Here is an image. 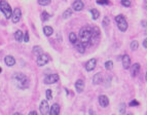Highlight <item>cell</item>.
Listing matches in <instances>:
<instances>
[{
    "label": "cell",
    "mask_w": 147,
    "mask_h": 115,
    "mask_svg": "<svg viewBox=\"0 0 147 115\" xmlns=\"http://www.w3.org/2000/svg\"><path fill=\"white\" fill-rule=\"evenodd\" d=\"M79 38H80V42H82L83 45L87 46L90 40L92 39V28L90 27L81 28L79 31Z\"/></svg>",
    "instance_id": "obj_1"
},
{
    "label": "cell",
    "mask_w": 147,
    "mask_h": 115,
    "mask_svg": "<svg viewBox=\"0 0 147 115\" xmlns=\"http://www.w3.org/2000/svg\"><path fill=\"white\" fill-rule=\"evenodd\" d=\"M14 78L17 80V82H18V86H19L20 88L25 89V88H27V87L29 86V79H28L24 74H22V73H18V74H16V75H15V77H14Z\"/></svg>",
    "instance_id": "obj_2"
},
{
    "label": "cell",
    "mask_w": 147,
    "mask_h": 115,
    "mask_svg": "<svg viewBox=\"0 0 147 115\" xmlns=\"http://www.w3.org/2000/svg\"><path fill=\"white\" fill-rule=\"evenodd\" d=\"M115 22H116V24H117L118 29H119L121 32H125V31L128 30L129 25H128V22H127L125 18H124L122 15L116 16V17H115Z\"/></svg>",
    "instance_id": "obj_3"
},
{
    "label": "cell",
    "mask_w": 147,
    "mask_h": 115,
    "mask_svg": "<svg viewBox=\"0 0 147 115\" xmlns=\"http://www.w3.org/2000/svg\"><path fill=\"white\" fill-rule=\"evenodd\" d=\"M0 10L3 13L6 19H10L13 15V9L7 1H0Z\"/></svg>",
    "instance_id": "obj_4"
},
{
    "label": "cell",
    "mask_w": 147,
    "mask_h": 115,
    "mask_svg": "<svg viewBox=\"0 0 147 115\" xmlns=\"http://www.w3.org/2000/svg\"><path fill=\"white\" fill-rule=\"evenodd\" d=\"M49 60H50V57H49V55L47 53H41L40 55L37 56V61L36 62H37V65L39 67H43L49 62Z\"/></svg>",
    "instance_id": "obj_5"
},
{
    "label": "cell",
    "mask_w": 147,
    "mask_h": 115,
    "mask_svg": "<svg viewBox=\"0 0 147 115\" xmlns=\"http://www.w3.org/2000/svg\"><path fill=\"white\" fill-rule=\"evenodd\" d=\"M59 75L58 74H48L45 76L44 78V83L45 84H52V83H56L58 80H59Z\"/></svg>",
    "instance_id": "obj_6"
},
{
    "label": "cell",
    "mask_w": 147,
    "mask_h": 115,
    "mask_svg": "<svg viewBox=\"0 0 147 115\" xmlns=\"http://www.w3.org/2000/svg\"><path fill=\"white\" fill-rule=\"evenodd\" d=\"M39 110H40V113L42 115H46L49 111V106H48V103L46 100H43L41 103H40V106H39Z\"/></svg>",
    "instance_id": "obj_7"
},
{
    "label": "cell",
    "mask_w": 147,
    "mask_h": 115,
    "mask_svg": "<svg viewBox=\"0 0 147 115\" xmlns=\"http://www.w3.org/2000/svg\"><path fill=\"white\" fill-rule=\"evenodd\" d=\"M121 62H122V67L124 69H129L131 67V57L129 54H123L121 56Z\"/></svg>",
    "instance_id": "obj_8"
},
{
    "label": "cell",
    "mask_w": 147,
    "mask_h": 115,
    "mask_svg": "<svg viewBox=\"0 0 147 115\" xmlns=\"http://www.w3.org/2000/svg\"><path fill=\"white\" fill-rule=\"evenodd\" d=\"M22 18V12L20 8H16L12 15V20L14 23H18Z\"/></svg>",
    "instance_id": "obj_9"
},
{
    "label": "cell",
    "mask_w": 147,
    "mask_h": 115,
    "mask_svg": "<svg viewBox=\"0 0 147 115\" xmlns=\"http://www.w3.org/2000/svg\"><path fill=\"white\" fill-rule=\"evenodd\" d=\"M99 104H100L101 107L106 108L109 105V99H108V97L105 96V95H101L99 97Z\"/></svg>",
    "instance_id": "obj_10"
},
{
    "label": "cell",
    "mask_w": 147,
    "mask_h": 115,
    "mask_svg": "<svg viewBox=\"0 0 147 115\" xmlns=\"http://www.w3.org/2000/svg\"><path fill=\"white\" fill-rule=\"evenodd\" d=\"M96 65H97L96 59H91L90 61H88V63L86 64V69H87V71H89V72L93 71V70L96 68Z\"/></svg>",
    "instance_id": "obj_11"
},
{
    "label": "cell",
    "mask_w": 147,
    "mask_h": 115,
    "mask_svg": "<svg viewBox=\"0 0 147 115\" xmlns=\"http://www.w3.org/2000/svg\"><path fill=\"white\" fill-rule=\"evenodd\" d=\"M85 7V3L82 1H80V0H78V1H74L72 3V8L76 10V12H80L81 9H83Z\"/></svg>",
    "instance_id": "obj_12"
},
{
    "label": "cell",
    "mask_w": 147,
    "mask_h": 115,
    "mask_svg": "<svg viewBox=\"0 0 147 115\" xmlns=\"http://www.w3.org/2000/svg\"><path fill=\"white\" fill-rule=\"evenodd\" d=\"M75 88H76V91L77 93H82V90L85 89V81L82 79H78L76 80L75 82Z\"/></svg>",
    "instance_id": "obj_13"
},
{
    "label": "cell",
    "mask_w": 147,
    "mask_h": 115,
    "mask_svg": "<svg viewBox=\"0 0 147 115\" xmlns=\"http://www.w3.org/2000/svg\"><path fill=\"white\" fill-rule=\"evenodd\" d=\"M140 69H141V67H140V64H139V63L134 64V65L132 66V68H131V74H132V76H133V77L137 76L138 73L140 72Z\"/></svg>",
    "instance_id": "obj_14"
},
{
    "label": "cell",
    "mask_w": 147,
    "mask_h": 115,
    "mask_svg": "<svg viewBox=\"0 0 147 115\" xmlns=\"http://www.w3.org/2000/svg\"><path fill=\"white\" fill-rule=\"evenodd\" d=\"M60 114V106L58 104L51 105L49 107V115H59Z\"/></svg>",
    "instance_id": "obj_15"
},
{
    "label": "cell",
    "mask_w": 147,
    "mask_h": 115,
    "mask_svg": "<svg viewBox=\"0 0 147 115\" xmlns=\"http://www.w3.org/2000/svg\"><path fill=\"white\" fill-rule=\"evenodd\" d=\"M4 62L9 67H12V66H14L16 64V60H15V57L13 55H6L5 59H4Z\"/></svg>",
    "instance_id": "obj_16"
},
{
    "label": "cell",
    "mask_w": 147,
    "mask_h": 115,
    "mask_svg": "<svg viewBox=\"0 0 147 115\" xmlns=\"http://www.w3.org/2000/svg\"><path fill=\"white\" fill-rule=\"evenodd\" d=\"M75 46H76V49H77L80 53H85V51H86V46L83 45L82 42H80V41L77 40V42L75 43Z\"/></svg>",
    "instance_id": "obj_17"
},
{
    "label": "cell",
    "mask_w": 147,
    "mask_h": 115,
    "mask_svg": "<svg viewBox=\"0 0 147 115\" xmlns=\"http://www.w3.org/2000/svg\"><path fill=\"white\" fill-rule=\"evenodd\" d=\"M93 82L94 84H100L102 82V73H97L93 77Z\"/></svg>",
    "instance_id": "obj_18"
},
{
    "label": "cell",
    "mask_w": 147,
    "mask_h": 115,
    "mask_svg": "<svg viewBox=\"0 0 147 115\" xmlns=\"http://www.w3.org/2000/svg\"><path fill=\"white\" fill-rule=\"evenodd\" d=\"M43 33L45 34V36H50L54 33V29L50 26H44L43 27Z\"/></svg>",
    "instance_id": "obj_19"
},
{
    "label": "cell",
    "mask_w": 147,
    "mask_h": 115,
    "mask_svg": "<svg viewBox=\"0 0 147 115\" xmlns=\"http://www.w3.org/2000/svg\"><path fill=\"white\" fill-rule=\"evenodd\" d=\"M23 36H24V34H23V32L21 30H17L16 31V33H15V39L18 42H21L23 40Z\"/></svg>",
    "instance_id": "obj_20"
},
{
    "label": "cell",
    "mask_w": 147,
    "mask_h": 115,
    "mask_svg": "<svg viewBox=\"0 0 147 115\" xmlns=\"http://www.w3.org/2000/svg\"><path fill=\"white\" fill-rule=\"evenodd\" d=\"M90 12H91V14H92V16H93V19H94V20H97V19L100 17V13H99V10H98V9H96V8H92Z\"/></svg>",
    "instance_id": "obj_21"
},
{
    "label": "cell",
    "mask_w": 147,
    "mask_h": 115,
    "mask_svg": "<svg viewBox=\"0 0 147 115\" xmlns=\"http://www.w3.org/2000/svg\"><path fill=\"white\" fill-rule=\"evenodd\" d=\"M69 40H70V42H72V43H76L77 42V36H76V34L75 33H70V35H69Z\"/></svg>",
    "instance_id": "obj_22"
},
{
    "label": "cell",
    "mask_w": 147,
    "mask_h": 115,
    "mask_svg": "<svg viewBox=\"0 0 147 115\" xmlns=\"http://www.w3.org/2000/svg\"><path fill=\"white\" fill-rule=\"evenodd\" d=\"M130 47H131V49H132V50H137V49H138V47H139V43H138V41H137V40L132 41V42H131Z\"/></svg>",
    "instance_id": "obj_23"
},
{
    "label": "cell",
    "mask_w": 147,
    "mask_h": 115,
    "mask_svg": "<svg viewBox=\"0 0 147 115\" xmlns=\"http://www.w3.org/2000/svg\"><path fill=\"white\" fill-rule=\"evenodd\" d=\"M71 15H72V10H71L70 8H68L67 10H65V12H64V14H63V18H64V19H68V18H70V17H71Z\"/></svg>",
    "instance_id": "obj_24"
},
{
    "label": "cell",
    "mask_w": 147,
    "mask_h": 115,
    "mask_svg": "<svg viewBox=\"0 0 147 115\" xmlns=\"http://www.w3.org/2000/svg\"><path fill=\"white\" fill-rule=\"evenodd\" d=\"M125 108H127V105L124 103H121L119 105V113L120 114H124L125 113Z\"/></svg>",
    "instance_id": "obj_25"
},
{
    "label": "cell",
    "mask_w": 147,
    "mask_h": 115,
    "mask_svg": "<svg viewBox=\"0 0 147 115\" xmlns=\"http://www.w3.org/2000/svg\"><path fill=\"white\" fill-rule=\"evenodd\" d=\"M49 3H50V0H38V4H39V5H42V6L48 5Z\"/></svg>",
    "instance_id": "obj_26"
},
{
    "label": "cell",
    "mask_w": 147,
    "mask_h": 115,
    "mask_svg": "<svg viewBox=\"0 0 147 115\" xmlns=\"http://www.w3.org/2000/svg\"><path fill=\"white\" fill-rule=\"evenodd\" d=\"M49 18H50V15L47 14L46 12H43V13L41 14V19H42V21H47Z\"/></svg>",
    "instance_id": "obj_27"
},
{
    "label": "cell",
    "mask_w": 147,
    "mask_h": 115,
    "mask_svg": "<svg viewBox=\"0 0 147 115\" xmlns=\"http://www.w3.org/2000/svg\"><path fill=\"white\" fill-rule=\"evenodd\" d=\"M105 68H106L107 70H111V69L113 68V62H112V61H107V62L105 63Z\"/></svg>",
    "instance_id": "obj_28"
},
{
    "label": "cell",
    "mask_w": 147,
    "mask_h": 115,
    "mask_svg": "<svg viewBox=\"0 0 147 115\" xmlns=\"http://www.w3.org/2000/svg\"><path fill=\"white\" fill-rule=\"evenodd\" d=\"M131 4H132V2L130 1V0H121V5L122 6L129 7V6H131Z\"/></svg>",
    "instance_id": "obj_29"
},
{
    "label": "cell",
    "mask_w": 147,
    "mask_h": 115,
    "mask_svg": "<svg viewBox=\"0 0 147 115\" xmlns=\"http://www.w3.org/2000/svg\"><path fill=\"white\" fill-rule=\"evenodd\" d=\"M33 50H34V53H36V54H38V55H40L41 53H43V52L41 51V47H40V46H35V47L33 48Z\"/></svg>",
    "instance_id": "obj_30"
},
{
    "label": "cell",
    "mask_w": 147,
    "mask_h": 115,
    "mask_svg": "<svg viewBox=\"0 0 147 115\" xmlns=\"http://www.w3.org/2000/svg\"><path fill=\"white\" fill-rule=\"evenodd\" d=\"M110 24V20H109V18H107V17H104V19H103V22H102V26H104V27H106L107 25H109Z\"/></svg>",
    "instance_id": "obj_31"
},
{
    "label": "cell",
    "mask_w": 147,
    "mask_h": 115,
    "mask_svg": "<svg viewBox=\"0 0 147 115\" xmlns=\"http://www.w3.org/2000/svg\"><path fill=\"white\" fill-rule=\"evenodd\" d=\"M46 99H47V100H51V99H52L51 89H46Z\"/></svg>",
    "instance_id": "obj_32"
},
{
    "label": "cell",
    "mask_w": 147,
    "mask_h": 115,
    "mask_svg": "<svg viewBox=\"0 0 147 115\" xmlns=\"http://www.w3.org/2000/svg\"><path fill=\"white\" fill-rule=\"evenodd\" d=\"M98 4H101V5H108L109 4V1L107 0H102V1H97Z\"/></svg>",
    "instance_id": "obj_33"
},
{
    "label": "cell",
    "mask_w": 147,
    "mask_h": 115,
    "mask_svg": "<svg viewBox=\"0 0 147 115\" xmlns=\"http://www.w3.org/2000/svg\"><path fill=\"white\" fill-rule=\"evenodd\" d=\"M130 106H131V107H135V106H139V102H138V101H136V100H134V101L130 102Z\"/></svg>",
    "instance_id": "obj_34"
},
{
    "label": "cell",
    "mask_w": 147,
    "mask_h": 115,
    "mask_svg": "<svg viewBox=\"0 0 147 115\" xmlns=\"http://www.w3.org/2000/svg\"><path fill=\"white\" fill-rule=\"evenodd\" d=\"M23 39H24V41H25V42H28V41H29V39H30V38H29V34H28V32H26V33L24 34Z\"/></svg>",
    "instance_id": "obj_35"
},
{
    "label": "cell",
    "mask_w": 147,
    "mask_h": 115,
    "mask_svg": "<svg viewBox=\"0 0 147 115\" xmlns=\"http://www.w3.org/2000/svg\"><path fill=\"white\" fill-rule=\"evenodd\" d=\"M141 25H142L144 28H146V27H147V21H142V22H141Z\"/></svg>",
    "instance_id": "obj_36"
},
{
    "label": "cell",
    "mask_w": 147,
    "mask_h": 115,
    "mask_svg": "<svg viewBox=\"0 0 147 115\" xmlns=\"http://www.w3.org/2000/svg\"><path fill=\"white\" fill-rule=\"evenodd\" d=\"M143 46H144L145 48H147V38H145V39L143 40Z\"/></svg>",
    "instance_id": "obj_37"
},
{
    "label": "cell",
    "mask_w": 147,
    "mask_h": 115,
    "mask_svg": "<svg viewBox=\"0 0 147 115\" xmlns=\"http://www.w3.org/2000/svg\"><path fill=\"white\" fill-rule=\"evenodd\" d=\"M28 115H37V112H36V111H31Z\"/></svg>",
    "instance_id": "obj_38"
},
{
    "label": "cell",
    "mask_w": 147,
    "mask_h": 115,
    "mask_svg": "<svg viewBox=\"0 0 147 115\" xmlns=\"http://www.w3.org/2000/svg\"><path fill=\"white\" fill-rule=\"evenodd\" d=\"M144 7H145V8L147 9V0H146V1L144 2Z\"/></svg>",
    "instance_id": "obj_39"
},
{
    "label": "cell",
    "mask_w": 147,
    "mask_h": 115,
    "mask_svg": "<svg viewBox=\"0 0 147 115\" xmlns=\"http://www.w3.org/2000/svg\"><path fill=\"white\" fill-rule=\"evenodd\" d=\"M14 115H22V114H21V113H19V112H17V113H15Z\"/></svg>",
    "instance_id": "obj_40"
},
{
    "label": "cell",
    "mask_w": 147,
    "mask_h": 115,
    "mask_svg": "<svg viewBox=\"0 0 147 115\" xmlns=\"http://www.w3.org/2000/svg\"><path fill=\"white\" fill-rule=\"evenodd\" d=\"M145 79H146V81H147V72H146V75H145Z\"/></svg>",
    "instance_id": "obj_41"
},
{
    "label": "cell",
    "mask_w": 147,
    "mask_h": 115,
    "mask_svg": "<svg viewBox=\"0 0 147 115\" xmlns=\"http://www.w3.org/2000/svg\"><path fill=\"white\" fill-rule=\"evenodd\" d=\"M0 72H1V68H0Z\"/></svg>",
    "instance_id": "obj_42"
},
{
    "label": "cell",
    "mask_w": 147,
    "mask_h": 115,
    "mask_svg": "<svg viewBox=\"0 0 147 115\" xmlns=\"http://www.w3.org/2000/svg\"><path fill=\"white\" fill-rule=\"evenodd\" d=\"M128 115H131V114H128Z\"/></svg>",
    "instance_id": "obj_43"
}]
</instances>
